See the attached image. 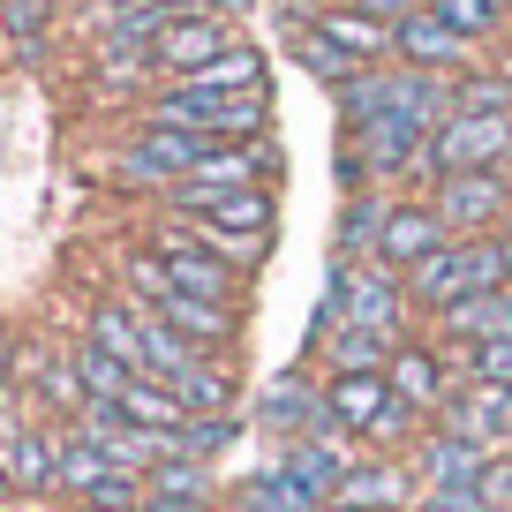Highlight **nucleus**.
Here are the masks:
<instances>
[{"label":"nucleus","mask_w":512,"mask_h":512,"mask_svg":"<svg viewBox=\"0 0 512 512\" xmlns=\"http://www.w3.org/2000/svg\"><path fill=\"white\" fill-rule=\"evenodd\" d=\"M430 211L452 226V241L505 234L512 226V174H445V181H430Z\"/></svg>","instance_id":"423d86ee"},{"label":"nucleus","mask_w":512,"mask_h":512,"mask_svg":"<svg viewBox=\"0 0 512 512\" xmlns=\"http://www.w3.org/2000/svg\"><path fill=\"white\" fill-rule=\"evenodd\" d=\"M505 83H512V46H505Z\"/></svg>","instance_id":"49530a36"},{"label":"nucleus","mask_w":512,"mask_h":512,"mask_svg":"<svg viewBox=\"0 0 512 512\" xmlns=\"http://www.w3.org/2000/svg\"><path fill=\"white\" fill-rule=\"evenodd\" d=\"M196 91H256L264 83V61H256L249 46H234V53H219V61L204 68V76H189Z\"/></svg>","instance_id":"473e14b6"},{"label":"nucleus","mask_w":512,"mask_h":512,"mask_svg":"<svg viewBox=\"0 0 512 512\" xmlns=\"http://www.w3.org/2000/svg\"><path fill=\"white\" fill-rule=\"evenodd\" d=\"M347 8H362V16H377V23H407L422 0H347Z\"/></svg>","instance_id":"ea45409f"},{"label":"nucleus","mask_w":512,"mask_h":512,"mask_svg":"<svg viewBox=\"0 0 512 512\" xmlns=\"http://www.w3.org/2000/svg\"><path fill=\"white\" fill-rule=\"evenodd\" d=\"M53 467H61V445H53L46 430H0V475H8V490H23V497H38V490H53Z\"/></svg>","instance_id":"a211bd4d"},{"label":"nucleus","mask_w":512,"mask_h":512,"mask_svg":"<svg viewBox=\"0 0 512 512\" xmlns=\"http://www.w3.org/2000/svg\"><path fill=\"white\" fill-rule=\"evenodd\" d=\"M8 377H16V339L0 332V392H8Z\"/></svg>","instance_id":"79ce46f5"},{"label":"nucleus","mask_w":512,"mask_h":512,"mask_svg":"<svg viewBox=\"0 0 512 512\" xmlns=\"http://www.w3.org/2000/svg\"><path fill=\"white\" fill-rule=\"evenodd\" d=\"M234 46L241 38H234V23H226L219 8H174V16H159V31H151V68L174 76V83H189Z\"/></svg>","instance_id":"39448f33"},{"label":"nucleus","mask_w":512,"mask_h":512,"mask_svg":"<svg viewBox=\"0 0 512 512\" xmlns=\"http://www.w3.org/2000/svg\"><path fill=\"white\" fill-rule=\"evenodd\" d=\"M166 272H174V287L181 294H204V302H234V264H226L211 241H181V234H166Z\"/></svg>","instance_id":"f3484780"},{"label":"nucleus","mask_w":512,"mask_h":512,"mask_svg":"<svg viewBox=\"0 0 512 512\" xmlns=\"http://www.w3.org/2000/svg\"><path fill=\"white\" fill-rule=\"evenodd\" d=\"M264 430H272L279 445H302V437H324V430H332V407H324V384L309 392L302 377H279L272 392H264Z\"/></svg>","instance_id":"2eb2a0df"},{"label":"nucleus","mask_w":512,"mask_h":512,"mask_svg":"<svg viewBox=\"0 0 512 512\" xmlns=\"http://www.w3.org/2000/svg\"><path fill=\"white\" fill-rule=\"evenodd\" d=\"M211 512H234V505H211Z\"/></svg>","instance_id":"de8ad7c7"},{"label":"nucleus","mask_w":512,"mask_h":512,"mask_svg":"<svg viewBox=\"0 0 512 512\" xmlns=\"http://www.w3.org/2000/svg\"><path fill=\"white\" fill-rule=\"evenodd\" d=\"M144 512H211V505H196V497H144Z\"/></svg>","instance_id":"a19ab883"},{"label":"nucleus","mask_w":512,"mask_h":512,"mask_svg":"<svg viewBox=\"0 0 512 512\" xmlns=\"http://www.w3.org/2000/svg\"><path fill=\"white\" fill-rule=\"evenodd\" d=\"M422 512H482V497H475V482L467 490H422Z\"/></svg>","instance_id":"58836bf2"},{"label":"nucleus","mask_w":512,"mask_h":512,"mask_svg":"<svg viewBox=\"0 0 512 512\" xmlns=\"http://www.w3.org/2000/svg\"><path fill=\"white\" fill-rule=\"evenodd\" d=\"M226 445H234V422L226 415H189V430H181V452H189V460H219Z\"/></svg>","instance_id":"f704fd0d"},{"label":"nucleus","mask_w":512,"mask_h":512,"mask_svg":"<svg viewBox=\"0 0 512 512\" xmlns=\"http://www.w3.org/2000/svg\"><path fill=\"white\" fill-rule=\"evenodd\" d=\"M317 512H354V505H317Z\"/></svg>","instance_id":"a18cd8bd"},{"label":"nucleus","mask_w":512,"mask_h":512,"mask_svg":"<svg viewBox=\"0 0 512 512\" xmlns=\"http://www.w3.org/2000/svg\"><path fill=\"white\" fill-rule=\"evenodd\" d=\"M452 241V226L430 211V196H415V204H384V226H377V264H392V272H415L422 256H437Z\"/></svg>","instance_id":"6e6552de"},{"label":"nucleus","mask_w":512,"mask_h":512,"mask_svg":"<svg viewBox=\"0 0 512 512\" xmlns=\"http://www.w3.org/2000/svg\"><path fill=\"white\" fill-rule=\"evenodd\" d=\"M452 113H512V83L497 76H452Z\"/></svg>","instance_id":"72a5a7b5"},{"label":"nucleus","mask_w":512,"mask_h":512,"mask_svg":"<svg viewBox=\"0 0 512 512\" xmlns=\"http://www.w3.org/2000/svg\"><path fill=\"white\" fill-rule=\"evenodd\" d=\"M437 415H445V430L467 437V445L512 452V384H467V392H452Z\"/></svg>","instance_id":"1a4fd4ad"},{"label":"nucleus","mask_w":512,"mask_h":512,"mask_svg":"<svg viewBox=\"0 0 512 512\" xmlns=\"http://www.w3.org/2000/svg\"><path fill=\"white\" fill-rule=\"evenodd\" d=\"M68 369H76V384H83V400H91V407H113L128 392V377H136L128 362H113V354L91 347V339H76V362H68Z\"/></svg>","instance_id":"393cba45"},{"label":"nucleus","mask_w":512,"mask_h":512,"mask_svg":"<svg viewBox=\"0 0 512 512\" xmlns=\"http://www.w3.org/2000/svg\"><path fill=\"white\" fill-rule=\"evenodd\" d=\"M415 497H422V475H415L407 460H354L332 505H354V512H407Z\"/></svg>","instance_id":"f8f14e48"},{"label":"nucleus","mask_w":512,"mask_h":512,"mask_svg":"<svg viewBox=\"0 0 512 512\" xmlns=\"http://www.w3.org/2000/svg\"><path fill=\"white\" fill-rule=\"evenodd\" d=\"M279 467H287V475L302 482L317 505H332L354 460H347V445H332V437H302V445H279Z\"/></svg>","instance_id":"6ab92c4d"},{"label":"nucleus","mask_w":512,"mask_h":512,"mask_svg":"<svg viewBox=\"0 0 512 512\" xmlns=\"http://www.w3.org/2000/svg\"><path fill=\"white\" fill-rule=\"evenodd\" d=\"M324 407H332V437H362V445H400V437L415 430V407L392 392L384 369L324 377Z\"/></svg>","instance_id":"7ed1b4c3"},{"label":"nucleus","mask_w":512,"mask_h":512,"mask_svg":"<svg viewBox=\"0 0 512 512\" xmlns=\"http://www.w3.org/2000/svg\"><path fill=\"white\" fill-rule=\"evenodd\" d=\"M211 151H219V144H204V136H189V128L144 121L136 136H128V151H121V174L144 181V189H181V181H189Z\"/></svg>","instance_id":"0eeeda50"},{"label":"nucleus","mask_w":512,"mask_h":512,"mask_svg":"<svg viewBox=\"0 0 512 512\" xmlns=\"http://www.w3.org/2000/svg\"><path fill=\"white\" fill-rule=\"evenodd\" d=\"M475 497H482V512H505L512 505V452H490V467L475 475Z\"/></svg>","instance_id":"e433bc0d"},{"label":"nucleus","mask_w":512,"mask_h":512,"mask_svg":"<svg viewBox=\"0 0 512 512\" xmlns=\"http://www.w3.org/2000/svg\"><path fill=\"white\" fill-rule=\"evenodd\" d=\"M294 61H302V68H309V76H317V83H332V91H347L354 76H369V68L354 61V53H339L332 38H317V31H309V23H302V31H294Z\"/></svg>","instance_id":"cd10ccee"},{"label":"nucleus","mask_w":512,"mask_h":512,"mask_svg":"<svg viewBox=\"0 0 512 512\" xmlns=\"http://www.w3.org/2000/svg\"><path fill=\"white\" fill-rule=\"evenodd\" d=\"M309 31H317V38H332L339 53H354L362 68H384V61H392V23L362 16V8H347V0L317 8V16H309Z\"/></svg>","instance_id":"dca6fc26"},{"label":"nucleus","mask_w":512,"mask_h":512,"mask_svg":"<svg viewBox=\"0 0 512 512\" xmlns=\"http://www.w3.org/2000/svg\"><path fill=\"white\" fill-rule=\"evenodd\" d=\"M445 174H512V113H452L422 159V181Z\"/></svg>","instance_id":"20e7f679"},{"label":"nucleus","mask_w":512,"mask_h":512,"mask_svg":"<svg viewBox=\"0 0 512 512\" xmlns=\"http://www.w3.org/2000/svg\"><path fill=\"white\" fill-rule=\"evenodd\" d=\"M460 362H467V377H475V384H512V332L505 339H482V347L460 354Z\"/></svg>","instance_id":"c9c22d12"},{"label":"nucleus","mask_w":512,"mask_h":512,"mask_svg":"<svg viewBox=\"0 0 512 512\" xmlns=\"http://www.w3.org/2000/svg\"><path fill=\"white\" fill-rule=\"evenodd\" d=\"M430 16L445 23V31H460L467 46H475V38H490L497 23H505V0H430Z\"/></svg>","instance_id":"7c9ffc66"},{"label":"nucleus","mask_w":512,"mask_h":512,"mask_svg":"<svg viewBox=\"0 0 512 512\" xmlns=\"http://www.w3.org/2000/svg\"><path fill=\"white\" fill-rule=\"evenodd\" d=\"M144 339H151V309L136 317V309H98L91 317V347H106L113 362L144 369Z\"/></svg>","instance_id":"b1692460"},{"label":"nucleus","mask_w":512,"mask_h":512,"mask_svg":"<svg viewBox=\"0 0 512 512\" xmlns=\"http://www.w3.org/2000/svg\"><path fill=\"white\" fill-rule=\"evenodd\" d=\"M0 23H8V38H38V31H46V0H8Z\"/></svg>","instance_id":"4c0bfd02"},{"label":"nucleus","mask_w":512,"mask_h":512,"mask_svg":"<svg viewBox=\"0 0 512 512\" xmlns=\"http://www.w3.org/2000/svg\"><path fill=\"white\" fill-rule=\"evenodd\" d=\"M482 467H490V452H482V445H467V437L437 430L430 445H422V467H415V475H422V490H467Z\"/></svg>","instance_id":"412c9836"},{"label":"nucleus","mask_w":512,"mask_h":512,"mask_svg":"<svg viewBox=\"0 0 512 512\" xmlns=\"http://www.w3.org/2000/svg\"><path fill=\"white\" fill-rule=\"evenodd\" d=\"M332 324H369L384 339H407L415 324V302H407V279L392 264H332V294H324V332Z\"/></svg>","instance_id":"f03ea898"},{"label":"nucleus","mask_w":512,"mask_h":512,"mask_svg":"<svg viewBox=\"0 0 512 512\" xmlns=\"http://www.w3.org/2000/svg\"><path fill=\"white\" fill-rule=\"evenodd\" d=\"M144 497H151L144 475H121V467H113V475H98L76 505H83V512H144Z\"/></svg>","instance_id":"2f4dec72"},{"label":"nucleus","mask_w":512,"mask_h":512,"mask_svg":"<svg viewBox=\"0 0 512 512\" xmlns=\"http://www.w3.org/2000/svg\"><path fill=\"white\" fill-rule=\"evenodd\" d=\"M174 392L189 400V415H226V407H234V377H226L219 362H204V354L174 377Z\"/></svg>","instance_id":"c85d7f7f"},{"label":"nucleus","mask_w":512,"mask_h":512,"mask_svg":"<svg viewBox=\"0 0 512 512\" xmlns=\"http://www.w3.org/2000/svg\"><path fill=\"white\" fill-rule=\"evenodd\" d=\"M467 53H475V46L430 16V0H422L407 23H392V61H400V68H422V76H460Z\"/></svg>","instance_id":"9b49d317"},{"label":"nucleus","mask_w":512,"mask_h":512,"mask_svg":"<svg viewBox=\"0 0 512 512\" xmlns=\"http://www.w3.org/2000/svg\"><path fill=\"white\" fill-rule=\"evenodd\" d=\"M98 475H113V460H106V445H98L91 430H76V437H61V467H53V490H68V497H83Z\"/></svg>","instance_id":"bb28decb"},{"label":"nucleus","mask_w":512,"mask_h":512,"mask_svg":"<svg viewBox=\"0 0 512 512\" xmlns=\"http://www.w3.org/2000/svg\"><path fill=\"white\" fill-rule=\"evenodd\" d=\"M384 377H392V392H400L415 415H430V407L452 400V354L437 347V339H400L392 362H384Z\"/></svg>","instance_id":"9d476101"},{"label":"nucleus","mask_w":512,"mask_h":512,"mask_svg":"<svg viewBox=\"0 0 512 512\" xmlns=\"http://www.w3.org/2000/svg\"><path fill=\"white\" fill-rule=\"evenodd\" d=\"M505 287H512V226H505Z\"/></svg>","instance_id":"c03bdc74"},{"label":"nucleus","mask_w":512,"mask_h":512,"mask_svg":"<svg viewBox=\"0 0 512 512\" xmlns=\"http://www.w3.org/2000/svg\"><path fill=\"white\" fill-rule=\"evenodd\" d=\"M392 347H400V339L369 332V324H332V332H324V362H332V377H354V369H384V362H392Z\"/></svg>","instance_id":"5701e85b"},{"label":"nucleus","mask_w":512,"mask_h":512,"mask_svg":"<svg viewBox=\"0 0 512 512\" xmlns=\"http://www.w3.org/2000/svg\"><path fill=\"white\" fill-rule=\"evenodd\" d=\"M430 332H437V347H445V354H475L482 339H505L512 332V287L475 294V302H452L445 317H430Z\"/></svg>","instance_id":"ddd939ff"},{"label":"nucleus","mask_w":512,"mask_h":512,"mask_svg":"<svg viewBox=\"0 0 512 512\" xmlns=\"http://www.w3.org/2000/svg\"><path fill=\"white\" fill-rule=\"evenodd\" d=\"M113 415L121 422H136V430H189V400H181L174 384H159V377H128V392L113 400Z\"/></svg>","instance_id":"aec40b11"},{"label":"nucleus","mask_w":512,"mask_h":512,"mask_svg":"<svg viewBox=\"0 0 512 512\" xmlns=\"http://www.w3.org/2000/svg\"><path fill=\"white\" fill-rule=\"evenodd\" d=\"M204 8H219V16H241V8H256V0H204Z\"/></svg>","instance_id":"37998d69"},{"label":"nucleus","mask_w":512,"mask_h":512,"mask_svg":"<svg viewBox=\"0 0 512 512\" xmlns=\"http://www.w3.org/2000/svg\"><path fill=\"white\" fill-rule=\"evenodd\" d=\"M407 279V302L415 317H445L452 302H475V294H497L505 287V234H467V241H445L437 256H422Z\"/></svg>","instance_id":"f257e3e1"},{"label":"nucleus","mask_w":512,"mask_h":512,"mask_svg":"<svg viewBox=\"0 0 512 512\" xmlns=\"http://www.w3.org/2000/svg\"><path fill=\"white\" fill-rule=\"evenodd\" d=\"M144 482H151V497H196V505H211V460H189V452L159 460Z\"/></svg>","instance_id":"c756f323"},{"label":"nucleus","mask_w":512,"mask_h":512,"mask_svg":"<svg viewBox=\"0 0 512 512\" xmlns=\"http://www.w3.org/2000/svg\"><path fill=\"white\" fill-rule=\"evenodd\" d=\"M234 512H317V497L287 475V467H264V475H241L234 482Z\"/></svg>","instance_id":"4be33fe9"},{"label":"nucleus","mask_w":512,"mask_h":512,"mask_svg":"<svg viewBox=\"0 0 512 512\" xmlns=\"http://www.w3.org/2000/svg\"><path fill=\"white\" fill-rule=\"evenodd\" d=\"M377 226H384V196L354 189V204L339 211V256L347 264H377Z\"/></svg>","instance_id":"a878e982"},{"label":"nucleus","mask_w":512,"mask_h":512,"mask_svg":"<svg viewBox=\"0 0 512 512\" xmlns=\"http://www.w3.org/2000/svg\"><path fill=\"white\" fill-rule=\"evenodd\" d=\"M151 317H159L174 339H189L196 354H204V347H226V339L241 332V309H234V302H204V294H181V287L166 294V302H151Z\"/></svg>","instance_id":"4468645a"}]
</instances>
